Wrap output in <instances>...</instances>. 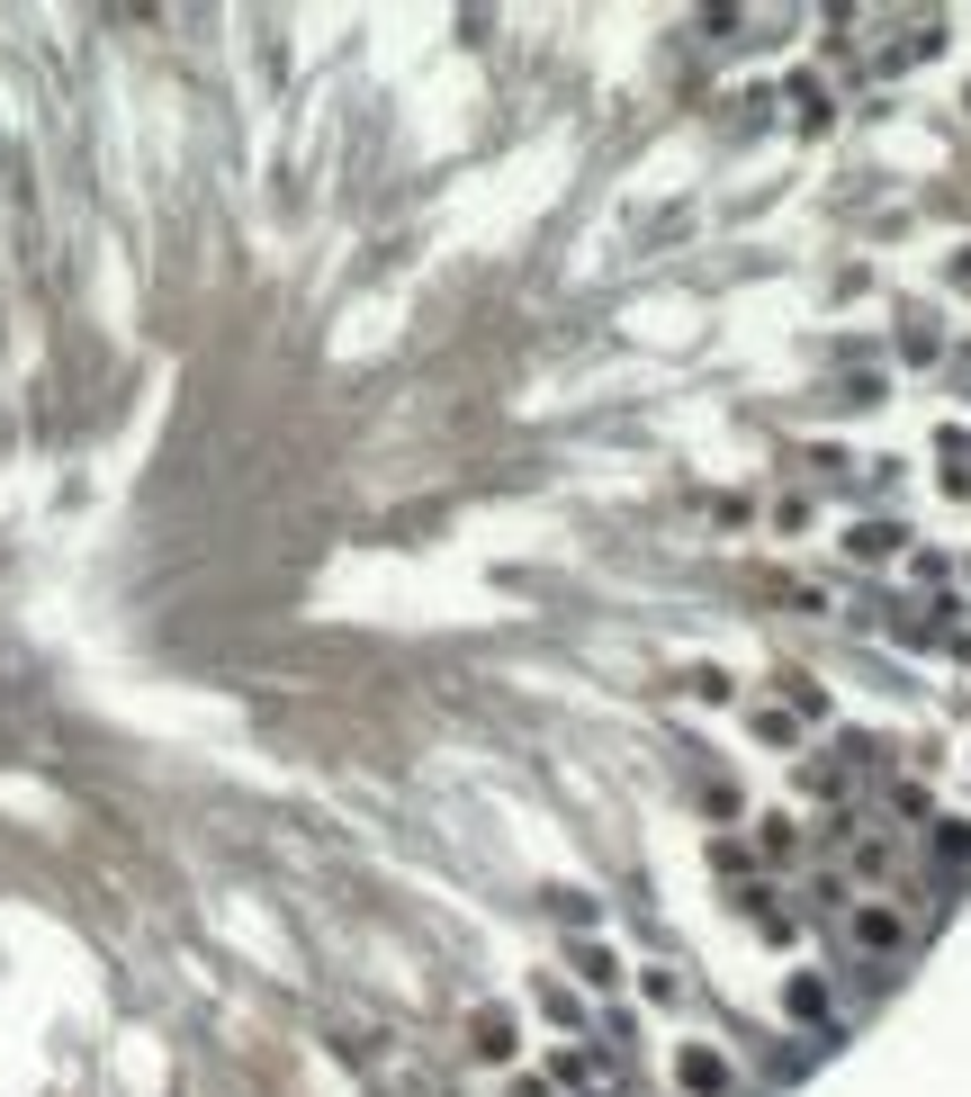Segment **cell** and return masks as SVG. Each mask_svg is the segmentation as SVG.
<instances>
[]
</instances>
